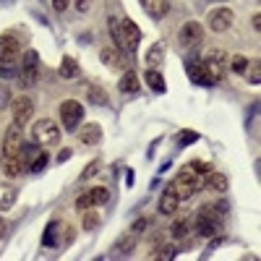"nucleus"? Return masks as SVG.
<instances>
[{"label":"nucleus","instance_id":"obj_28","mask_svg":"<svg viewBox=\"0 0 261 261\" xmlns=\"http://www.w3.org/2000/svg\"><path fill=\"white\" fill-rule=\"evenodd\" d=\"M81 71H79V63L73 60V58H63V63H60V76L63 79H76Z\"/></svg>","mask_w":261,"mask_h":261},{"label":"nucleus","instance_id":"obj_9","mask_svg":"<svg viewBox=\"0 0 261 261\" xmlns=\"http://www.w3.org/2000/svg\"><path fill=\"white\" fill-rule=\"evenodd\" d=\"M21 144H24V134H21V125H8L6 139H3V157H18L21 154Z\"/></svg>","mask_w":261,"mask_h":261},{"label":"nucleus","instance_id":"obj_27","mask_svg":"<svg viewBox=\"0 0 261 261\" xmlns=\"http://www.w3.org/2000/svg\"><path fill=\"white\" fill-rule=\"evenodd\" d=\"M81 214H84V217H81V227H84L86 232H92V230L99 227V214H97L92 206H89V209H84Z\"/></svg>","mask_w":261,"mask_h":261},{"label":"nucleus","instance_id":"obj_40","mask_svg":"<svg viewBox=\"0 0 261 261\" xmlns=\"http://www.w3.org/2000/svg\"><path fill=\"white\" fill-rule=\"evenodd\" d=\"M196 139H199V136H196L193 130H183V134L178 136V141H180V144H191V141H196Z\"/></svg>","mask_w":261,"mask_h":261},{"label":"nucleus","instance_id":"obj_32","mask_svg":"<svg viewBox=\"0 0 261 261\" xmlns=\"http://www.w3.org/2000/svg\"><path fill=\"white\" fill-rule=\"evenodd\" d=\"M47 162H50V157H47V151H45V149H42V151H39V154H37V160H34V162H32L29 167H32L34 172H42V170H45V167H47Z\"/></svg>","mask_w":261,"mask_h":261},{"label":"nucleus","instance_id":"obj_34","mask_svg":"<svg viewBox=\"0 0 261 261\" xmlns=\"http://www.w3.org/2000/svg\"><path fill=\"white\" fill-rule=\"evenodd\" d=\"M11 107V86L8 84H0V110Z\"/></svg>","mask_w":261,"mask_h":261},{"label":"nucleus","instance_id":"obj_19","mask_svg":"<svg viewBox=\"0 0 261 261\" xmlns=\"http://www.w3.org/2000/svg\"><path fill=\"white\" fill-rule=\"evenodd\" d=\"M204 188L206 191H217V193H225L227 191V175H222V172H206Z\"/></svg>","mask_w":261,"mask_h":261},{"label":"nucleus","instance_id":"obj_30","mask_svg":"<svg viewBox=\"0 0 261 261\" xmlns=\"http://www.w3.org/2000/svg\"><path fill=\"white\" fill-rule=\"evenodd\" d=\"M89 193H92V204H94V206H105L107 201H110V191H107L105 186H97V188H92Z\"/></svg>","mask_w":261,"mask_h":261},{"label":"nucleus","instance_id":"obj_24","mask_svg":"<svg viewBox=\"0 0 261 261\" xmlns=\"http://www.w3.org/2000/svg\"><path fill=\"white\" fill-rule=\"evenodd\" d=\"M162 60H165V45H162V42H154L151 50L146 53V65H149V68H157Z\"/></svg>","mask_w":261,"mask_h":261},{"label":"nucleus","instance_id":"obj_37","mask_svg":"<svg viewBox=\"0 0 261 261\" xmlns=\"http://www.w3.org/2000/svg\"><path fill=\"white\" fill-rule=\"evenodd\" d=\"M248 79H251V84H258V79H261V65H258V60H253V63H251Z\"/></svg>","mask_w":261,"mask_h":261},{"label":"nucleus","instance_id":"obj_3","mask_svg":"<svg viewBox=\"0 0 261 261\" xmlns=\"http://www.w3.org/2000/svg\"><path fill=\"white\" fill-rule=\"evenodd\" d=\"M201 65H204L209 81L217 84V81H222V76H225V71H227V55H225L222 50H209V53L201 58Z\"/></svg>","mask_w":261,"mask_h":261},{"label":"nucleus","instance_id":"obj_42","mask_svg":"<svg viewBox=\"0 0 261 261\" xmlns=\"http://www.w3.org/2000/svg\"><path fill=\"white\" fill-rule=\"evenodd\" d=\"M89 8H92V0H76V11L79 13H86Z\"/></svg>","mask_w":261,"mask_h":261},{"label":"nucleus","instance_id":"obj_12","mask_svg":"<svg viewBox=\"0 0 261 261\" xmlns=\"http://www.w3.org/2000/svg\"><path fill=\"white\" fill-rule=\"evenodd\" d=\"M18 60V39L6 34L0 37V63H16Z\"/></svg>","mask_w":261,"mask_h":261},{"label":"nucleus","instance_id":"obj_13","mask_svg":"<svg viewBox=\"0 0 261 261\" xmlns=\"http://www.w3.org/2000/svg\"><path fill=\"white\" fill-rule=\"evenodd\" d=\"M134 248H136V232H128V235H120L118 241L113 243L110 256H113V258H120V256H128Z\"/></svg>","mask_w":261,"mask_h":261},{"label":"nucleus","instance_id":"obj_10","mask_svg":"<svg viewBox=\"0 0 261 261\" xmlns=\"http://www.w3.org/2000/svg\"><path fill=\"white\" fill-rule=\"evenodd\" d=\"M120 29H123V45H120V50L136 53L139 42H141V32H139V27H136L130 18H120Z\"/></svg>","mask_w":261,"mask_h":261},{"label":"nucleus","instance_id":"obj_41","mask_svg":"<svg viewBox=\"0 0 261 261\" xmlns=\"http://www.w3.org/2000/svg\"><path fill=\"white\" fill-rule=\"evenodd\" d=\"M16 73V63H3V68H0V76H13Z\"/></svg>","mask_w":261,"mask_h":261},{"label":"nucleus","instance_id":"obj_45","mask_svg":"<svg viewBox=\"0 0 261 261\" xmlns=\"http://www.w3.org/2000/svg\"><path fill=\"white\" fill-rule=\"evenodd\" d=\"M253 29H256V32L261 29V16H258V13H253Z\"/></svg>","mask_w":261,"mask_h":261},{"label":"nucleus","instance_id":"obj_1","mask_svg":"<svg viewBox=\"0 0 261 261\" xmlns=\"http://www.w3.org/2000/svg\"><path fill=\"white\" fill-rule=\"evenodd\" d=\"M225 227V222H222V214L217 212L214 206H201L199 209V214H196V230H199V235H204V238H212V235H217Z\"/></svg>","mask_w":261,"mask_h":261},{"label":"nucleus","instance_id":"obj_36","mask_svg":"<svg viewBox=\"0 0 261 261\" xmlns=\"http://www.w3.org/2000/svg\"><path fill=\"white\" fill-rule=\"evenodd\" d=\"M191 167H193V172H212V162H204V160H193L191 162Z\"/></svg>","mask_w":261,"mask_h":261},{"label":"nucleus","instance_id":"obj_8","mask_svg":"<svg viewBox=\"0 0 261 261\" xmlns=\"http://www.w3.org/2000/svg\"><path fill=\"white\" fill-rule=\"evenodd\" d=\"M209 29L212 32H217V34H222V32H227L230 27H232V21H235V13L230 11V8H225V6H220V8H214V11H209Z\"/></svg>","mask_w":261,"mask_h":261},{"label":"nucleus","instance_id":"obj_35","mask_svg":"<svg viewBox=\"0 0 261 261\" xmlns=\"http://www.w3.org/2000/svg\"><path fill=\"white\" fill-rule=\"evenodd\" d=\"M89 206H94V204H92V193L86 191V193H81L79 199H76V209H79V212H84V209H89Z\"/></svg>","mask_w":261,"mask_h":261},{"label":"nucleus","instance_id":"obj_2","mask_svg":"<svg viewBox=\"0 0 261 261\" xmlns=\"http://www.w3.org/2000/svg\"><path fill=\"white\" fill-rule=\"evenodd\" d=\"M32 136H34V141H37L42 149H45V146H55V144L60 141V128L55 125V120L42 118V120H37V123H34Z\"/></svg>","mask_w":261,"mask_h":261},{"label":"nucleus","instance_id":"obj_21","mask_svg":"<svg viewBox=\"0 0 261 261\" xmlns=\"http://www.w3.org/2000/svg\"><path fill=\"white\" fill-rule=\"evenodd\" d=\"M86 99H89V105H97V107H102V105H107V92H105V86H99V84H89L86 86Z\"/></svg>","mask_w":261,"mask_h":261},{"label":"nucleus","instance_id":"obj_11","mask_svg":"<svg viewBox=\"0 0 261 261\" xmlns=\"http://www.w3.org/2000/svg\"><path fill=\"white\" fill-rule=\"evenodd\" d=\"M13 107V123L16 125H27L34 115V99L32 97H18L16 102H11Z\"/></svg>","mask_w":261,"mask_h":261},{"label":"nucleus","instance_id":"obj_7","mask_svg":"<svg viewBox=\"0 0 261 261\" xmlns=\"http://www.w3.org/2000/svg\"><path fill=\"white\" fill-rule=\"evenodd\" d=\"M178 42L183 47H199L204 42V29H201L199 21H186L178 32Z\"/></svg>","mask_w":261,"mask_h":261},{"label":"nucleus","instance_id":"obj_18","mask_svg":"<svg viewBox=\"0 0 261 261\" xmlns=\"http://www.w3.org/2000/svg\"><path fill=\"white\" fill-rule=\"evenodd\" d=\"M99 60L107 63L110 68H123V65H125V60H123V50H118V47H105V50L99 53Z\"/></svg>","mask_w":261,"mask_h":261},{"label":"nucleus","instance_id":"obj_15","mask_svg":"<svg viewBox=\"0 0 261 261\" xmlns=\"http://www.w3.org/2000/svg\"><path fill=\"white\" fill-rule=\"evenodd\" d=\"M99 139H102L99 123H86V125L79 130V141H81L84 146H94V144H99Z\"/></svg>","mask_w":261,"mask_h":261},{"label":"nucleus","instance_id":"obj_43","mask_svg":"<svg viewBox=\"0 0 261 261\" xmlns=\"http://www.w3.org/2000/svg\"><path fill=\"white\" fill-rule=\"evenodd\" d=\"M68 6H71V0H53V8H55L58 13H63Z\"/></svg>","mask_w":261,"mask_h":261},{"label":"nucleus","instance_id":"obj_25","mask_svg":"<svg viewBox=\"0 0 261 261\" xmlns=\"http://www.w3.org/2000/svg\"><path fill=\"white\" fill-rule=\"evenodd\" d=\"M146 84H149V89L157 92V94L165 92V79H162V73L157 68H146Z\"/></svg>","mask_w":261,"mask_h":261},{"label":"nucleus","instance_id":"obj_20","mask_svg":"<svg viewBox=\"0 0 261 261\" xmlns=\"http://www.w3.org/2000/svg\"><path fill=\"white\" fill-rule=\"evenodd\" d=\"M118 89H120L123 94H136V92L141 89L139 76H136L134 71H125V73H123V79H120V84H118Z\"/></svg>","mask_w":261,"mask_h":261},{"label":"nucleus","instance_id":"obj_26","mask_svg":"<svg viewBox=\"0 0 261 261\" xmlns=\"http://www.w3.org/2000/svg\"><path fill=\"white\" fill-rule=\"evenodd\" d=\"M188 230H191V220L188 217H178V220L172 222V227H170V235L175 238V241H180V238L188 235Z\"/></svg>","mask_w":261,"mask_h":261},{"label":"nucleus","instance_id":"obj_4","mask_svg":"<svg viewBox=\"0 0 261 261\" xmlns=\"http://www.w3.org/2000/svg\"><path fill=\"white\" fill-rule=\"evenodd\" d=\"M60 120H63V128L68 130V134H73L79 128V123L84 120V105L79 99H65L60 105Z\"/></svg>","mask_w":261,"mask_h":261},{"label":"nucleus","instance_id":"obj_44","mask_svg":"<svg viewBox=\"0 0 261 261\" xmlns=\"http://www.w3.org/2000/svg\"><path fill=\"white\" fill-rule=\"evenodd\" d=\"M144 227H146V220H136V222H134V227H130V230H134V232L139 235V232H141Z\"/></svg>","mask_w":261,"mask_h":261},{"label":"nucleus","instance_id":"obj_17","mask_svg":"<svg viewBox=\"0 0 261 261\" xmlns=\"http://www.w3.org/2000/svg\"><path fill=\"white\" fill-rule=\"evenodd\" d=\"M16 199H18L16 186H11V183H0V212L11 209V206L16 204Z\"/></svg>","mask_w":261,"mask_h":261},{"label":"nucleus","instance_id":"obj_31","mask_svg":"<svg viewBox=\"0 0 261 261\" xmlns=\"http://www.w3.org/2000/svg\"><path fill=\"white\" fill-rule=\"evenodd\" d=\"M248 58L246 55H232V58H227V65L235 71V73H243V71H248Z\"/></svg>","mask_w":261,"mask_h":261},{"label":"nucleus","instance_id":"obj_23","mask_svg":"<svg viewBox=\"0 0 261 261\" xmlns=\"http://www.w3.org/2000/svg\"><path fill=\"white\" fill-rule=\"evenodd\" d=\"M24 160L21 157H3V172L8 178H18L21 175V170H24Z\"/></svg>","mask_w":261,"mask_h":261},{"label":"nucleus","instance_id":"obj_22","mask_svg":"<svg viewBox=\"0 0 261 261\" xmlns=\"http://www.w3.org/2000/svg\"><path fill=\"white\" fill-rule=\"evenodd\" d=\"M175 209H178V196L170 191V186H167V191L160 196V212L162 214H175Z\"/></svg>","mask_w":261,"mask_h":261},{"label":"nucleus","instance_id":"obj_6","mask_svg":"<svg viewBox=\"0 0 261 261\" xmlns=\"http://www.w3.org/2000/svg\"><path fill=\"white\" fill-rule=\"evenodd\" d=\"M170 191L178 196V201H186V199H191V196L199 191V180H196L193 172L186 170V172H180V175L170 183Z\"/></svg>","mask_w":261,"mask_h":261},{"label":"nucleus","instance_id":"obj_5","mask_svg":"<svg viewBox=\"0 0 261 261\" xmlns=\"http://www.w3.org/2000/svg\"><path fill=\"white\" fill-rule=\"evenodd\" d=\"M37 76H39V55H37V50H27L24 58H21L18 81H21V86H34Z\"/></svg>","mask_w":261,"mask_h":261},{"label":"nucleus","instance_id":"obj_39","mask_svg":"<svg viewBox=\"0 0 261 261\" xmlns=\"http://www.w3.org/2000/svg\"><path fill=\"white\" fill-rule=\"evenodd\" d=\"M97 170H99V160H94V162H92L89 167H86V170H84V175H81V180H86V178H92V175H94V172H97Z\"/></svg>","mask_w":261,"mask_h":261},{"label":"nucleus","instance_id":"obj_29","mask_svg":"<svg viewBox=\"0 0 261 261\" xmlns=\"http://www.w3.org/2000/svg\"><path fill=\"white\" fill-rule=\"evenodd\" d=\"M107 27H110V34H113L115 47L120 50V45H123V29H120V18H118V16H110V18H107Z\"/></svg>","mask_w":261,"mask_h":261},{"label":"nucleus","instance_id":"obj_38","mask_svg":"<svg viewBox=\"0 0 261 261\" xmlns=\"http://www.w3.org/2000/svg\"><path fill=\"white\" fill-rule=\"evenodd\" d=\"M172 256H175V248L172 246H162L160 253H151V258H172Z\"/></svg>","mask_w":261,"mask_h":261},{"label":"nucleus","instance_id":"obj_33","mask_svg":"<svg viewBox=\"0 0 261 261\" xmlns=\"http://www.w3.org/2000/svg\"><path fill=\"white\" fill-rule=\"evenodd\" d=\"M58 227H60L58 222H50V225H47L45 238H42V243H45V246H58V243H55V232H58Z\"/></svg>","mask_w":261,"mask_h":261},{"label":"nucleus","instance_id":"obj_16","mask_svg":"<svg viewBox=\"0 0 261 261\" xmlns=\"http://www.w3.org/2000/svg\"><path fill=\"white\" fill-rule=\"evenodd\" d=\"M141 8L151 18H165L167 11H170V3L167 0H141Z\"/></svg>","mask_w":261,"mask_h":261},{"label":"nucleus","instance_id":"obj_14","mask_svg":"<svg viewBox=\"0 0 261 261\" xmlns=\"http://www.w3.org/2000/svg\"><path fill=\"white\" fill-rule=\"evenodd\" d=\"M186 73H188V79H191L196 86H212V81H209V76H206V71H204L201 60H188V63H186Z\"/></svg>","mask_w":261,"mask_h":261},{"label":"nucleus","instance_id":"obj_46","mask_svg":"<svg viewBox=\"0 0 261 261\" xmlns=\"http://www.w3.org/2000/svg\"><path fill=\"white\" fill-rule=\"evenodd\" d=\"M68 157H71V151L65 149V151H60V154H58V162H63V160H68Z\"/></svg>","mask_w":261,"mask_h":261}]
</instances>
